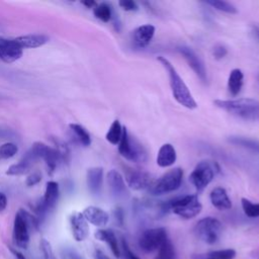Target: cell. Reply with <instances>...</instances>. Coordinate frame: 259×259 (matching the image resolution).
Listing matches in <instances>:
<instances>
[{
  "mask_svg": "<svg viewBox=\"0 0 259 259\" xmlns=\"http://www.w3.org/2000/svg\"><path fill=\"white\" fill-rule=\"evenodd\" d=\"M157 60L161 63V65L165 68V70L168 73L169 83H170V87H171V91L174 99L179 104H181L182 106L188 109L196 108L197 107L196 101L194 100L188 87L186 86L182 78L179 76V74L177 73L174 66L170 63V61L162 56H159Z\"/></svg>",
  "mask_w": 259,
  "mask_h": 259,
  "instance_id": "6da1fadb",
  "label": "cell"
},
{
  "mask_svg": "<svg viewBox=\"0 0 259 259\" xmlns=\"http://www.w3.org/2000/svg\"><path fill=\"white\" fill-rule=\"evenodd\" d=\"M214 104L223 110L243 119H259V101L253 98H237L231 100H214Z\"/></svg>",
  "mask_w": 259,
  "mask_h": 259,
  "instance_id": "7a4b0ae2",
  "label": "cell"
},
{
  "mask_svg": "<svg viewBox=\"0 0 259 259\" xmlns=\"http://www.w3.org/2000/svg\"><path fill=\"white\" fill-rule=\"evenodd\" d=\"M162 209L164 211L171 210L178 217L189 220L199 214L202 209V205L196 194H187L163 203Z\"/></svg>",
  "mask_w": 259,
  "mask_h": 259,
  "instance_id": "3957f363",
  "label": "cell"
},
{
  "mask_svg": "<svg viewBox=\"0 0 259 259\" xmlns=\"http://www.w3.org/2000/svg\"><path fill=\"white\" fill-rule=\"evenodd\" d=\"M118 152L126 160L140 163L147 160V152L143 145L134 137H132L126 127H122L121 139L118 143Z\"/></svg>",
  "mask_w": 259,
  "mask_h": 259,
  "instance_id": "277c9868",
  "label": "cell"
},
{
  "mask_svg": "<svg viewBox=\"0 0 259 259\" xmlns=\"http://www.w3.org/2000/svg\"><path fill=\"white\" fill-rule=\"evenodd\" d=\"M222 231V223L212 217H206L199 220L194 227L196 237L208 245H212L219 241Z\"/></svg>",
  "mask_w": 259,
  "mask_h": 259,
  "instance_id": "5b68a950",
  "label": "cell"
},
{
  "mask_svg": "<svg viewBox=\"0 0 259 259\" xmlns=\"http://www.w3.org/2000/svg\"><path fill=\"white\" fill-rule=\"evenodd\" d=\"M183 178V171L181 168L176 167L174 169L169 170L164 175H162L157 181H155L151 187L150 192L153 195H162L165 193H169L177 190Z\"/></svg>",
  "mask_w": 259,
  "mask_h": 259,
  "instance_id": "8992f818",
  "label": "cell"
},
{
  "mask_svg": "<svg viewBox=\"0 0 259 259\" xmlns=\"http://www.w3.org/2000/svg\"><path fill=\"white\" fill-rule=\"evenodd\" d=\"M214 173V165L209 161L203 160L196 164L189 175V181L196 190L202 191L212 181Z\"/></svg>",
  "mask_w": 259,
  "mask_h": 259,
  "instance_id": "52a82bcc",
  "label": "cell"
},
{
  "mask_svg": "<svg viewBox=\"0 0 259 259\" xmlns=\"http://www.w3.org/2000/svg\"><path fill=\"white\" fill-rule=\"evenodd\" d=\"M168 239V234L164 228L148 229L142 233L139 238V247L145 253L157 251L161 245Z\"/></svg>",
  "mask_w": 259,
  "mask_h": 259,
  "instance_id": "ba28073f",
  "label": "cell"
},
{
  "mask_svg": "<svg viewBox=\"0 0 259 259\" xmlns=\"http://www.w3.org/2000/svg\"><path fill=\"white\" fill-rule=\"evenodd\" d=\"M12 238L17 247L22 249L27 248L29 243V227L25 217V210L23 209H19V211L15 214Z\"/></svg>",
  "mask_w": 259,
  "mask_h": 259,
  "instance_id": "9c48e42d",
  "label": "cell"
},
{
  "mask_svg": "<svg viewBox=\"0 0 259 259\" xmlns=\"http://www.w3.org/2000/svg\"><path fill=\"white\" fill-rule=\"evenodd\" d=\"M178 52L181 54V56L185 59L187 62L188 66L193 70V72L196 74V76L203 82L205 83L207 81V75H206V70L204 67L203 62L201 59L196 55V53L189 47L186 46H181L178 47Z\"/></svg>",
  "mask_w": 259,
  "mask_h": 259,
  "instance_id": "30bf717a",
  "label": "cell"
},
{
  "mask_svg": "<svg viewBox=\"0 0 259 259\" xmlns=\"http://www.w3.org/2000/svg\"><path fill=\"white\" fill-rule=\"evenodd\" d=\"M59 184L55 181H49L46 185V190L41 201L36 206V212L39 215H44L50 209H53L57 204L59 198Z\"/></svg>",
  "mask_w": 259,
  "mask_h": 259,
  "instance_id": "8fae6325",
  "label": "cell"
},
{
  "mask_svg": "<svg viewBox=\"0 0 259 259\" xmlns=\"http://www.w3.org/2000/svg\"><path fill=\"white\" fill-rule=\"evenodd\" d=\"M125 181L127 186L134 190H142L150 188L154 183L151 175L142 170L128 169L125 172Z\"/></svg>",
  "mask_w": 259,
  "mask_h": 259,
  "instance_id": "7c38bea8",
  "label": "cell"
},
{
  "mask_svg": "<svg viewBox=\"0 0 259 259\" xmlns=\"http://www.w3.org/2000/svg\"><path fill=\"white\" fill-rule=\"evenodd\" d=\"M22 56V49L15 42L14 38L0 36V60L5 63H13Z\"/></svg>",
  "mask_w": 259,
  "mask_h": 259,
  "instance_id": "4fadbf2b",
  "label": "cell"
},
{
  "mask_svg": "<svg viewBox=\"0 0 259 259\" xmlns=\"http://www.w3.org/2000/svg\"><path fill=\"white\" fill-rule=\"evenodd\" d=\"M70 225L73 237L77 242H82L88 237L89 226L82 212L72 213L70 217Z\"/></svg>",
  "mask_w": 259,
  "mask_h": 259,
  "instance_id": "5bb4252c",
  "label": "cell"
},
{
  "mask_svg": "<svg viewBox=\"0 0 259 259\" xmlns=\"http://www.w3.org/2000/svg\"><path fill=\"white\" fill-rule=\"evenodd\" d=\"M82 214L88 223L96 227H105L109 221V215L104 209L93 205L84 208Z\"/></svg>",
  "mask_w": 259,
  "mask_h": 259,
  "instance_id": "9a60e30c",
  "label": "cell"
},
{
  "mask_svg": "<svg viewBox=\"0 0 259 259\" xmlns=\"http://www.w3.org/2000/svg\"><path fill=\"white\" fill-rule=\"evenodd\" d=\"M155 26L152 24H144L137 27L133 31V40L139 48L147 47L154 37Z\"/></svg>",
  "mask_w": 259,
  "mask_h": 259,
  "instance_id": "2e32d148",
  "label": "cell"
},
{
  "mask_svg": "<svg viewBox=\"0 0 259 259\" xmlns=\"http://www.w3.org/2000/svg\"><path fill=\"white\" fill-rule=\"evenodd\" d=\"M107 183L113 195L117 197H121L127 193L126 185L123 180V177L115 169H112L107 173Z\"/></svg>",
  "mask_w": 259,
  "mask_h": 259,
  "instance_id": "e0dca14e",
  "label": "cell"
},
{
  "mask_svg": "<svg viewBox=\"0 0 259 259\" xmlns=\"http://www.w3.org/2000/svg\"><path fill=\"white\" fill-rule=\"evenodd\" d=\"M211 204L219 210H227L232 207V201L223 187H214L209 194Z\"/></svg>",
  "mask_w": 259,
  "mask_h": 259,
  "instance_id": "ac0fdd59",
  "label": "cell"
},
{
  "mask_svg": "<svg viewBox=\"0 0 259 259\" xmlns=\"http://www.w3.org/2000/svg\"><path fill=\"white\" fill-rule=\"evenodd\" d=\"M49 36L46 34L40 33H33V34H25L18 37H15V42L23 50L28 48H38L44 46L49 41Z\"/></svg>",
  "mask_w": 259,
  "mask_h": 259,
  "instance_id": "d6986e66",
  "label": "cell"
},
{
  "mask_svg": "<svg viewBox=\"0 0 259 259\" xmlns=\"http://www.w3.org/2000/svg\"><path fill=\"white\" fill-rule=\"evenodd\" d=\"M87 186L92 194H99L103 182V169L101 167H92L88 169L86 176Z\"/></svg>",
  "mask_w": 259,
  "mask_h": 259,
  "instance_id": "ffe728a7",
  "label": "cell"
},
{
  "mask_svg": "<svg viewBox=\"0 0 259 259\" xmlns=\"http://www.w3.org/2000/svg\"><path fill=\"white\" fill-rule=\"evenodd\" d=\"M176 158H177V155H176L175 148L171 144L166 143L162 145L161 148L159 149L156 162L158 166L162 168H166V167L172 166L175 163Z\"/></svg>",
  "mask_w": 259,
  "mask_h": 259,
  "instance_id": "44dd1931",
  "label": "cell"
},
{
  "mask_svg": "<svg viewBox=\"0 0 259 259\" xmlns=\"http://www.w3.org/2000/svg\"><path fill=\"white\" fill-rule=\"evenodd\" d=\"M95 238L99 241L105 242L107 243V245L109 246L112 254L116 257L119 258L121 253H120V248L118 246V242H117V238L115 236V234L111 231V230H104V229H100L97 230L95 232Z\"/></svg>",
  "mask_w": 259,
  "mask_h": 259,
  "instance_id": "7402d4cb",
  "label": "cell"
},
{
  "mask_svg": "<svg viewBox=\"0 0 259 259\" xmlns=\"http://www.w3.org/2000/svg\"><path fill=\"white\" fill-rule=\"evenodd\" d=\"M244 74L240 69H233L228 78V89L232 96H237L242 89Z\"/></svg>",
  "mask_w": 259,
  "mask_h": 259,
  "instance_id": "603a6c76",
  "label": "cell"
},
{
  "mask_svg": "<svg viewBox=\"0 0 259 259\" xmlns=\"http://www.w3.org/2000/svg\"><path fill=\"white\" fill-rule=\"evenodd\" d=\"M157 251L158 252L155 259H177L175 247L169 238L161 245Z\"/></svg>",
  "mask_w": 259,
  "mask_h": 259,
  "instance_id": "cb8c5ba5",
  "label": "cell"
},
{
  "mask_svg": "<svg viewBox=\"0 0 259 259\" xmlns=\"http://www.w3.org/2000/svg\"><path fill=\"white\" fill-rule=\"evenodd\" d=\"M122 125L120 124L119 120L115 119L108 128V132L105 135V139L112 145H118L121 135H122Z\"/></svg>",
  "mask_w": 259,
  "mask_h": 259,
  "instance_id": "d4e9b609",
  "label": "cell"
},
{
  "mask_svg": "<svg viewBox=\"0 0 259 259\" xmlns=\"http://www.w3.org/2000/svg\"><path fill=\"white\" fill-rule=\"evenodd\" d=\"M69 126L81 145H83L84 147H88L91 144V138L89 133L81 124L71 123Z\"/></svg>",
  "mask_w": 259,
  "mask_h": 259,
  "instance_id": "484cf974",
  "label": "cell"
},
{
  "mask_svg": "<svg viewBox=\"0 0 259 259\" xmlns=\"http://www.w3.org/2000/svg\"><path fill=\"white\" fill-rule=\"evenodd\" d=\"M42 159L45 160V162L52 174L56 170L58 162H59V160H61V157H60L59 152L56 149L49 147Z\"/></svg>",
  "mask_w": 259,
  "mask_h": 259,
  "instance_id": "4316f807",
  "label": "cell"
},
{
  "mask_svg": "<svg viewBox=\"0 0 259 259\" xmlns=\"http://www.w3.org/2000/svg\"><path fill=\"white\" fill-rule=\"evenodd\" d=\"M93 13L96 18L103 22H108L112 15L111 8L107 3L96 4V6L93 8Z\"/></svg>",
  "mask_w": 259,
  "mask_h": 259,
  "instance_id": "83f0119b",
  "label": "cell"
},
{
  "mask_svg": "<svg viewBox=\"0 0 259 259\" xmlns=\"http://www.w3.org/2000/svg\"><path fill=\"white\" fill-rule=\"evenodd\" d=\"M31 166H32V164H30L29 162H27V161H25L21 158V160L18 163L11 165L7 169L6 174L7 175H13V176L22 175V174L27 173L29 171V169L31 168Z\"/></svg>",
  "mask_w": 259,
  "mask_h": 259,
  "instance_id": "f1b7e54d",
  "label": "cell"
},
{
  "mask_svg": "<svg viewBox=\"0 0 259 259\" xmlns=\"http://www.w3.org/2000/svg\"><path fill=\"white\" fill-rule=\"evenodd\" d=\"M241 204L244 213L248 218H259V203L252 202L251 200L243 197L241 199Z\"/></svg>",
  "mask_w": 259,
  "mask_h": 259,
  "instance_id": "f546056e",
  "label": "cell"
},
{
  "mask_svg": "<svg viewBox=\"0 0 259 259\" xmlns=\"http://www.w3.org/2000/svg\"><path fill=\"white\" fill-rule=\"evenodd\" d=\"M206 4L210 5L211 7L215 8L217 10L226 12V13H230V14H235L238 12L237 8L230 2L227 1H219V0H210V1H206Z\"/></svg>",
  "mask_w": 259,
  "mask_h": 259,
  "instance_id": "4dcf8cb0",
  "label": "cell"
},
{
  "mask_svg": "<svg viewBox=\"0 0 259 259\" xmlns=\"http://www.w3.org/2000/svg\"><path fill=\"white\" fill-rule=\"evenodd\" d=\"M230 142L235 144V145H239L248 149H251L253 151H257L259 152V143L253 140H248L246 138H241V137H232L230 139Z\"/></svg>",
  "mask_w": 259,
  "mask_h": 259,
  "instance_id": "1f68e13d",
  "label": "cell"
},
{
  "mask_svg": "<svg viewBox=\"0 0 259 259\" xmlns=\"http://www.w3.org/2000/svg\"><path fill=\"white\" fill-rule=\"evenodd\" d=\"M18 147L14 143H5L0 146V160H6L15 156Z\"/></svg>",
  "mask_w": 259,
  "mask_h": 259,
  "instance_id": "d6a6232c",
  "label": "cell"
},
{
  "mask_svg": "<svg viewBox=\"0 0 259 259\" xmlns=\"http://www.w3.org/2000/svg\"><path fill=\"white\" fill-rule=\"evenodd\" d=\"M236 251L234 249H223L210 251L207 255L209 258L214 259H234L236 257Z\"/></svg>",
  "mask_w": 259,
  "mask_h": 259,
  "instance_id": "836d02e7",
  "label": "cell"
},
{
  "mask_svg": "<svg viewBox=\"0 0 259 259\" xmlns=\"http://www.w3.org/2000/svg\"><path fill=\"white\" fill-rule=\"evenodd\" d=\"M39 246H40V250L44 254V258L45 259H57L55 254H54V251H53V248L51 246V243L46 240V239H41L40 240V243H39Z\"/></svg>",
  "mask_w": 259,
  "mask_h": 259,
  "instance_id": "e575fe53",
  "label": "cell"
},
{
  "mask_svg": "<svg viewBox=\"0 0 259 259\" xmlns=\"http://www.w3.org/2000/svg\"><path fill=\"white\" fill-rule=\"evenodd\" d=\"M55 144H56V146H57L56 150L59 152L61 159L67 161V157L70 156V151H69L67 145L64 144L62 141H59V140H57V139H56V141H55Z\"/></svg>",
  "mask_w": 259,
  "mask_h": 259,
  "instance_id": "d590c367",
  "label": "cell"
},
{
  "mask_svg": "<svg viewBox=\"0 0 259 259\" xmlns=\"http://www.w3.org/2000/svg\"><path fill=\"white\" fill-rule=\"evenodd\" d=\"M122 252V255L124 257V259H140L128 247L127 245V242L124 238L121 239V251L120 253Z\"/></svg>",
  "mask_w": 259,
  "mask_h": 259,
  "instance_id": "8d00e7d4",
  "label": "cell"
},
{
  "mask_svg": "<svg viewBox=\"0 0 259 259\" xmlns=\"http://www.w3.org/2000/svg\"><path fill=\"white\" fill-rule=\"evenodd\" d=\"M118 5L125 11H136L138 10V4L132 0H122L118 2Z\"/></svg>",
  "mask_w": 259,
  "mask_h": 259,
  "instance_id": "74e56055",
  "label": "cell"
},
{
  "mask_svg": "<svg viewBox=\"0 0 259 259\" xmlns=\"http://www.w3.org/2000/svg\"><path fill=\"white\" fill-rule=\"evenodd\" d=\"M228 51L226 49L225 46L223 45H217L213 47V50H212V55L213 57L217 59V60H220V59H223L226 55H227Z\"/></svg>",
  "mask_w": 259,
  "mask_h": 259,
  "instance_id": "f35d334b",
  "label": "cell"
},
{
  "mask_svg": "<svg viewBox=\"0 0 259 259\" xmlns=\"http://www.w3.org/2000/svg\"><path fill=\"white\" fill-rule=\"evenodd\" d=\"M40 180H41V174L39 172H33L26 178L25 183L27 186H33L37 184Z\"/></svg>",
  "mask_w": 259,
  "mask_h": 259,
  "instance_id": "ab89813d",
  "label": "cell"
},
{
  "mask_svg": "<svg viewBox=\"0 0 259 259\" xmlns=\"http://www.w3.org/2000/svg\"><path fill=\"white\" fill-rule=\"evenodd\" d=\"M7 206V197L3 192H0V211L4 210Z\"/></svg>",
  "mask_w": 259,
  "mask_h": 259,
  "instance_id": "60d3db41",
  "label": "cell"
},
{
  "mask_svg": "<svg viewBox=\"0 0 259 259\" xmlns=\"http://www.w3.org/2000/svg\"><path fill=\"white\" fill-rule=\"evenodd\" d=\"M114 217L116 219V221L118 222V224H122L123 222V212H122V209L121 208H116L115 211H114Z\"/></svg>",
  "mask_w": 259,
  "mask_h": 259,
  "instance_id": "b9f144b4",
  "label": "cell"
},
{
  "mask_svg": "<svg viewBox=\"0 0 259 259\" xmlns=\"http://www.w3.org/2000/svg\"><path fill=\"white\" fill-rule=\"evenodd\" d=\"M10 252L13 254V256L15 257V259H26L25 256H24L21 252H19L18 250L14 249V248H10Z\"/></svg>",
  "mask_w": 259,
  "mask_h": 259,
  "instance_id": "7bdbcfd3",
  "label": "cell"
},
{
  "mask_svg": "<svg viewBox=\"0 0 259 259\" xmlns=\"http://www.w3.org/2000/svg\"><path fill=\"white\" fill-rule=\"evenodd\" d=\"M95 259H110L107 257L101 250H96L95 251Z\"/></svg>",
  "mask_w": 259,
  "mask_h": 259,
  "instance_id": "ee69618b",
  "label": "cell"
},
{
  "mask_svg": "<svg viewBox=\"0 0 259 259\" xmlns=\"http://www.w3.org/2000/svg\"><path fill=\"white\" fill-rule=\"evenodd\" d=\"M82 4L85 5L87 8H94L96 6V2L94 1H82Z\"/></svg>",
  "mask_w": 259,
  "mask_h": 259,
  "instance_id": "f6af8a7d",
  "label": "cell"
},
{
  "mask_svg": "<svg viewBox=\"0 0 259 259\" xmlns=\"http://www.w3.org/2000/svg\"><path fill=\"white\" fill-rule=\"evenodd\" d=\"M253 31H254V33H255V35H256V37L259 39V27H257V26H255L254 28H253Z\"/></svg>",
  "mask_w": 259,
  "mask_h": 259,
  "instance_id": "bcb514c9",
  "label": "cell"
},
{
  "mask_svg": "<svg viewBox=\"0 0 259 259\" xmlns=\"http://www.w3.org/2000/svg\"><path fill=\"white\" fill-rule=\"evenodd\" d=\"M71 259H81L77 254H72L71 255Z\"/></svg>",
  "mask_w": 259,
  "mask_h": 259,
  "instance_id": "7dc6e473",
  "label": "cell"
},
{
  "mask_svg": "<svg viewBox=\"0 0 259 259\" xmlns=\"http://www.w3.org/2000/svg\"><path fill=\"white\" fill-rule=\"evenodd\" d=\"M207 259H214V258H209V257H208V258H207Z\"/></svg>",
  "mask_w": 259,
  "mask_h": 259,
  "instance_id": "c3c4849f",
  "label": "cell"
},
{
  "mask_svg": "<svg viewBox=\"0 0 259 259\" xmlns=\"http://www.w3.org/2000/svg\"><path fill=\"white\" fill-rule=\"evenodd\" d=\"M258 82H259V75H258Z\"/></svg>",
  "mask_w": 259,
  "mask_h": 259,
  "instance_id": "681fc988",
  "label": "cell"
}]
</instances>
